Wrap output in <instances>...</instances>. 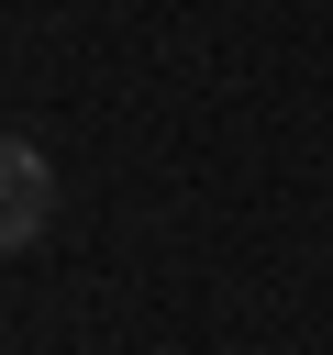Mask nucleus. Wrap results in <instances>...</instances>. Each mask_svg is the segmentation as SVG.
Instances as JSON below:
<instances>
[{"label":"nucleus","mask_w":333,"mask_h":355,"mask_svg":"<svg viewBox=\"0 0 333 355\" xmlns=\"http://www.w3.org/2000/svg\"><path fill=\"white\" fill-rule=\"evenodd\" d=\"M44 222H56V166L22 133H0V255H22Z\"/></svg>","instance_id":"obj_1"}]
</instances>
